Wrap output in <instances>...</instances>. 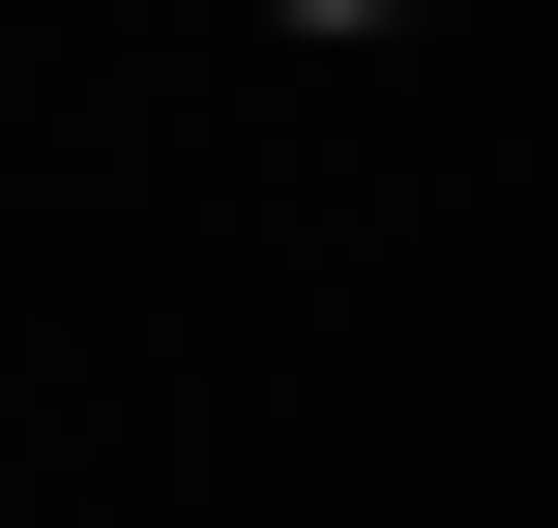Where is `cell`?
<instances>
[{"instance_id": "obj_1", "label": "cell", "mask_w": 558, "mask_h": 528, "mask_svg": "<svg viewBox=\"0 0 558 528\" xmlns=\"http://www.w3.org/2000/svg\"><path fill=\"white\" fill-rule=\"evenodd\" d=\"M294 29H412V0H294Z\"/></svg>"}]
</instances>
